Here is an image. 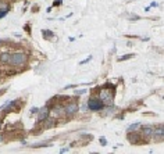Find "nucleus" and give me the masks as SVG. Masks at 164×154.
Wrapping results in <instances>:
<instances>
[{
    "label": "nucleus",
    "instance_id": "nucleus-1",
    "mask_svg": "<svg viewBox=\"0 0 164 154\" xmlns=\"http://www.w3.org/2000/svg\"><path fill=\"white\" fill-rule=\"evenodd\" d=\"M28 56L25 53H21V51H15L13 54H10V63L13 67H21L27 63Z\"/></svg>",
    "mask_w": 164,
    "mask_h": 154
},
{
    "label": "nucleus",
    "instance_id": "nucleus-2",
    "mask_svg": "<svg viewBox=\"0 0 164 154\" xmlns=\"http://www.w3.org/2000/svg\"><path fill=\"white\" fill-rule=\"evenodd\" d=\"M99 99L103 101L104 106H113V101H114V93L113 92L107 90V89H102L100 95H99Z\"/></svg>",
    "mask_w": 164,
    "mask_h": 154
},
{
    "label": "nucleus",
    "instance_id": "nucleus-3",
    "mask_svg": "<svg viewBox=\"0 0 164 154\" xmlns=\"http://www.w3.org/2000/svg\"><path fill=\"white\" fill-rule=\"evenodd\" d=\"M88 108L91 110V111H100V110H103V107H104V104H103V101H102L99 97L97 99H95V97H91V99L88 100Z\"/></svg>",
    "mask_w": 164,
    "mask_h": 154
},
{
    "label": "nucleus",
    "instance_id": "nucleus-4",
    "mask_svg": "<svg viewBox=\"0 0 164 154\" xmlns=\"http://www.w3.org/2000/svg\"><path fill=\"white\" fill-rule=\"evenodd\" d=\"M38 113H39V115H38V121H39V122H43V121L47 119L49 114H50V110H49V107L46 106V107H43L42 110H39Z\"/></svg>",
    "mask_w": 164,
    "mask_h": 154
},
{
    "label": "nucleus",
    "instance_id": "nucleus-5",
    "mask_svg": "<svg viewBox=\"0 0 164 154\" xmlns=\"http://www.w3.org/2000/svg\"><path fill=\"white\" fill-rule=\"evenodd\" d=\"M77 111H78L77 103H68V104L65 106V108H64V113L67 114V115H74Z\"/></svg>",
    "mask_w": 164,
    "mask_h": 154
},
{
    "label": "nucleus",
    "instance_id": "nucleus-6",
    "mask_svg": "<svg viewBox=\"0 0 164 154\" xmlns=\"http://www.w3.org/2000/svg\"><path fill=\"white\" fill-rule=\"evenodd\" d=\"M163 136H164V128H163V125H159L157 128H155V129H153V136H152V137H155L156 140H161V139H163Z\"/></svg>",
    "mask_w": 164,
    "mask_h": 154
},
{
    "label": "nucleus",
    "instance_id": "nucleus-7",
    "mask_svg": "<svg viewBox=\"0 0 164 154\" xmlns=\"http://www.w3.org/2000/svg\"><path fill=\"white\" fill-rule=\"evenodd\" d=\"M141 128H142V133L145 136H153V129H155V127L145 125V127H141Z\"/></svg>",
    "mask_w": 164,
    "mask_h": 154
},
{
    "label": "nucleus",
    "instance_id": "nucleus-8",
    "mask_svg": "<svg viewBox=\"0 0 164 154\" xmlns=\"http://www.w3.org/2000/svg\"><path fill=\"white\" fill-rule=\"evenodd\" d=\"M0 63H3V64H9L10 63V54L9 53H1V54H0Z\"/></svg>",
    "mask_w": 164,
    "mask_h": 154
},
{
    "label": "nucleus",
    "instance_id": "nucleus-9",
    "mask_svg": "<svg viewBox=\"0 0 164 154\" xmlns=\"http://www.w3.org/2000/svg\"><path fill=\"white\" fill-rule=\"evenodd\" d=\"M138 136H139L138 133H129V135H128V140L135 145V143H136V140H138Z\"/></svg>",
    "mask_w": 164,
    "mask_h": 154
},
{
    "label": "nucleus",
    "instance_id": "nucleus-10",
    "mask_svg": "<svg viewBox=\"0 0 164 154\" xmlns=\"http://www.w3.org/2000/svg\"><path fill=\"white\" fill-rule=\"evenodd\" d=\"M142 125H141V122H136V124H132V125H129L128 127V132H132V131H136V129H139Z\"/></svg>",
    "mask_w": 164,
    "mask_h": 154
},
{
    "label": "nucleus",
    "instance_id": "nucleus-11",
    "mask_svg": "<svg viewBox=\"0 0 164 154\" xmlns=\"http://www.w3.org/2000/svg\"><path fill=\"white\" fill-rule=\"evenodd\" d=\"M53 114H54L56 117H59L60 114H63V107H60V106H57L54 110H53Z\"/></svg>",
    "mask_w": 164,
    "mask_h": 154
},
{
    "label": "nucleus",
    "instance_id": "nucleus-12",
    "mask_svg": "<svg viewBox=\"0 0 164 154\" xmlns=\"http://www.w3.org/2000/svg\"><path fill=\"white\" fill-rule=\"evenodd\" d=\"M7 13H9L7 7H0V18H3L4 15H7Z\"/></svg>",
    "mask_w": 164,
    "mask_h": 154
},
{
    "label": "nucleus",
    "instance_id": "nucleus-13",
    "mask_svg": "<svg viewBox=\"0 0 164 154\" xmlns=\"http://www.w3.org/2000/svg\"><path fill=\"white\" fill-rule=\"evenodd\" d=\"M134 54H125V56H123V57H120L118 59V61H124V60H128V59H131Z\"/></svg>",
    "mask_w": 164,
    "mask_h": 154
},
{
    "label": "nucleus",
    "instance_id": "nucleus-14",
    "mask_svg": "<svg viewBox=\"0 0 164 154\" xmlns=\"http://www.w3.org/2000/svg\"><path fill=\"white\" fill-rule=\"evenodd\" d=\"M43 35H45L46 39H49V36H50V35H53V32H50V31H43Z\"/></svg>",
    "mask_w": 164,
    "mask_h": 154
},
{
    "label": "nucleus",
    "instance_id": "nucleus-15",
    "mask_svg": "<svg viewBox=\"0 0 164 154\" xmlns=\"http://www.w3.org/2000/svg\"><path fill=\"white\" fill-rule=\"evenodd\" d=\"M91 60H92V56H89V57H88V59H86V60H82V61H81V63H79V64H81V65H82V64H85V63H88V61H91Z\"/></svg>",
    "mask_w": 164,
    "mask_h": 154
},
{
    "label": "nucleus",
    "instance_id": "nucleus-16",
    "mask_svg": "<svg viewBox=\"0 0 164 154\" xmlns=\"http://www.w3.org/2000/svg\"><path fill=\"white\" fill-rule=\"evenodd\" d=\"M100 143H102V146H106V145H107V140H106V137H100Z\"/></svg>",
    "mask_w": 164,
    "mask_h": 154
},
{
    "label": "nucleus",
    "instance_id": "nucleus-17",
    "mask_svg": "<svg viewBox=\"0 0 164 154\" xmlns=\"http://www.w3.org/2000/svg\"><path fill=\"white\" fill-rule=\"evenodd\" d=\"M129 20L131 21H136V20H139V17L138 15H129Z\"/></svg>",
    "mask_w": 164,
    "mask_h": 154
},
{
    "label": "nucleus",
    "instance_id": "nucleus-18",
    "mask_svg": "<svg viewBox=\"0 0 164 154\" xmlns=\"http://www.w3.org/2000/svg\"><path fill=\"white\" fill-rule=\"evenodd\" d=\"M86 92V89H79V90H75V93L77 95H82V93H85Z\"/></svg>",
    "mask_w": 164,
    "mask_h": 154
},
{
    "label": "nucleus",
    "instance_id": "nucleus-19",
    "mask_svg": "<svg viewBox=\"0 0 164 154\" xmlns=\"http://www.w3.org/2000/svg\"><path fill=\"white\" fill-rule=\"evenodd\" d=\"M38 111H39V108H36V107H33V108H31V114H36Z\"/></svg>",
    "mask_w": 164,
    "mask_h": 154
},
{
    "label": "nucleus",
    "instance_id": "nucleus-20",
    "mask_svg": "<svg viewBox=\"0 0 164 154\" xmlns=\"http://www.w3.org/2000/svg\"><path fill=\"white\" fill-rule=\"evenodd\" d=\"M113 113H114V107H110V108L107 110V114H109V115H111Z\"/></svg>",
    "mask_w": 164,
    "mask_h": 154
},
{
    "label": "nucleus",
    "instance_id": "nucleus-21",
    "mask_svg": "<svg viewBox=\"0 0 164 154\" xmlns=\"http://www.w3.org/2000/svg\"><path fill=\"white\" fill-rule=\"evenodd\" d=\"M61 3H63V0H56V1H54V4H53V6H60Z\"/></svg>",
    "mask_w": 164,
    "mask_h": 154
},
{
    "label": "nucleus",
    "instance_id": "nucleus-22",
    "mask_svg": "<svg viewBox=\"0 0 164 154\" xmlns=\"http://www.w3.org/2000/svg\"><path fill=\"white\" fill-rule=\"evenodd\" d=\"M3 140V135H1V133H0V142Z\"/></svg>",
    "mask_w": 164,
    "mask_h": 154
},
{
    "label": "nucleus",
    "instance_id": "nucleus-23",
    "mask_svg": "<svg viewBox=\"0 0 164 154\" xmlns=\"http://www.w3.org/2000/svg\"><path fill=\"white\" fill-rule=\"evenodd\" d=\"M0 127H1V121H0Z\"/></svg>",
    "mask_w": 164,
    "mask_h": 154
},
{
    "label": "nucleus",
    "instance_id": "nucleus-24",
    "mask_svg": "<svg viewBox=\"0 0 164 154\" xmlns=\"http://www.w3.org/2000/svg\"><path fill=\"white\" fill-rule=\"evenodd\" d=\"M0 43H1V40H0Z\"/></svg>",
    "mask_w": 164,
    "mask_h": 154
}]
</instances>
